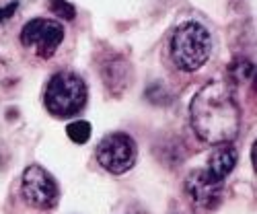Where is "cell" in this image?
Returning <instances> with one entry per match:
<instances>
[{
    "instance_id": "cell-1",
    "label": "cell",
    "mask_w": 257,
    "mask_h": 214,
    "mask_svg": "<svg viewBox=\"0 0 257 214\" xmlns=\"http://www.w3.org/2000/svg\"><path fill=\"white\" fill-rule=\"evenodd\" d=\"M191 128L208 144H228L237 138L241 110L224 80H214L200 89L189 105Z\"/></svg>"
},
{
    "instance_id": "cell-2",
    "label": "cell",
    "mask_w": 257,
    "mask_h": 214,
    "mask_svg": "<svg viewBox=\"0 0 257 214\" xmlns=\"http://www.w3.org/2000/svg\"><path fill=\"white\" fill-rule=\"evenodd\" d=\"M212 52V37L208 29L196 21L181 23L171 35V60L177 68L194 72L202 68Z\"/></svg>"
},
{
    "instance_id": "cell-3",
    "label": "cell",
    "mask_w": 257,
    "mask_h": 214,
    "mask_svg": "<svg viewBox=\"0 0 257 214\" xmlns=\"http://www.w3.org/2000/svg\"><path fill=\"white\" fill-rule=\"evenodd\" d=\"M46 110L56 118H72L87 103V84L76 72H56L44 93Z\"/></svg>"
},
{
    "instance_id": "cell-4",
    "label": "cell",
    "mask_w": 257,
    "mask_h": 214,
    "mask_svg": "<svg viewBox=\"0 0 257 214\" xmlns=\"http://www.w3.org/2000/svg\"><path fill=\"white\" fill-rule=\"evenodd\" d=\"M97 161L105 171H109L113 175H121L125 171H130L136 163V144L127 134L113 132L99 142Z\"/></svg>"
},
{
    "instance_id": "cell-5",
    "label": "cell",
    "mask_w": 257,
    "mask_h": 214,
    "mask_svg": "<svg viewBox=\"0 0 257 214\" xmlns=\"http://www.w3.org/2000/svg\"><path fill=\"white\" fill-rule=\"evenodd\" d=\"M21 189H23V198L39 210H50L60 200V189L56 179L39 165H31L25 169Z\"/></svg>"
},
{
    "instance_id": "cell-6",
    "label": "cell",
    "mask_w": 257,
    "mask_h": 214,
    "mask_svg": "<svg viewBox=\"0 0 257 214\" xmlns=\"http://www.w3.org/2000/svg\"><path fill=\"white\" fill-rule=\"evenodd\" d=\"M64 39V27L52 19H33L21 31V41L39 58H50Z\"/></svg>"
},
{
    "instance_id": "cell-7",
    "label": "cell",
    "mask_w": 257,
    "mask_h": 214,
    "mask_svg": "<svg viewBox=\"0 0 257 214\" xmlns=\"http://www.w3.org/2000/svg\"><path fill=\"white\" fill-rule=\"evenodd\" d=\"M222 191H224V181L208 173L204 167L191 171L185 177V194L189 202L200 210L212 212L214 208H218V204L222 202Z\"/></svg>"
},
{
    "instance_id": "cell-8",
    "label": "cell",
    "mask_w": 257,
    "mask_h": 214,
    "mask_svg": "<svg viewBox=\"0 0 257 214\" xmlns=\"http://www.w3.org/2000/svg\"><path fill=\"white\" fill-rule=\"evenodd\" d=\"M234 165H237V151H234L230 144H218L210 153L204 169L208 171V173H212L216 179L224 181L228 177V173L234 169Z\"/></svg>"
},
{
    "instance_id": "cell-9",
    "label": "cell",
    "mask_w": 257,
    "mask_h": 214,
    "mask_svg": "<svg viewBox=\"0 0 257 214\" xmlns=\"http://www.w3.org/2000/svg\"><path fill=\"white\" fill-rule=\"evenodd\" d=\"M66 134H68V138H70L72 142L84 144V142L91 138V124L84 122V120L72 122V124H68V128H66Z\"/></svg>"
},
{
    "instance_id": "cell-10",
    "label": "cell",
    "mask_w": 257,
    "mask_h": 214,
    "mask_svg": "<svg viewBox=\"0 0 257 214\" xmlns=\"http://www.w3.org/2000/svg\"><path fill=\"white\" fill-rule=\"evenodd\" d=\"M50 11H54L58 17L62 19H74L76 17V11L70 3H66V0H50Z\"/></svg>"
},
{
    "instance_id": "cell-11",
    "label": "cell",
    "mask_w": 257,
    "mask_h": 214,
    "mask_svg": "<svg viewBox=\"0 0 257 214\" xmlns=\"http://www.w3.org/2000/svg\"><path fill=\"white\" fill-rule=\"evenodd\" d=\"M15 9H17V0H13V3L7 5L5 9H0V23H3V21H7L9 17H13V15H15Z\"/></svg>"
}]
</instances>
